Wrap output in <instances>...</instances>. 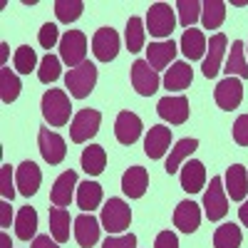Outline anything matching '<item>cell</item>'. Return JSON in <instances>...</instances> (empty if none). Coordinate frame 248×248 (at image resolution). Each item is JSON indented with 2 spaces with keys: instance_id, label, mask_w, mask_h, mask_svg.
Segmentation results:
<instances>
[{
  "instance_id": "obj_1",
  "label": "cell",
  "mask_w": 248,
  "mask_h": 248,
  "mask_svg": "<svg viewBox=\"0 0 248 248\" xmlns=\"http://www.w3.org/2000/svg\"><path fill=\"white\" fill-rule=\"evenodd\" d=\"M43 117L45 122H50L52 127H65L70 122V112H72V105H70V97L62 92V90H47L43 94Z\"/></svg>"
},
{
  "instance_id": "obj_2",
  "label": "cell",
  "mask_w": 248,
  "mask_h": 248,
  "mask_svg": "<svg viewBox=\"0 0 248 248\" xmlns=\"http://www.w3.org/2000/svg\"><path fill=\"white\" fill-rule=\"evenodd\" d=\"M87 37L79 30H67L60 37V60L65 62L70 70L79 67L82 62H87Z\"/></svg>"
},
{
  "instance_id": "obj_3",
  "label": "cell",
  "mask_w": 248,
  "mask_h": 248,
  "mask_svg": "<svg viewBox=\"0 0 248 248\" xmlns=\"http://www.w3.org/2000/svg\"><path fill=\"white\" fill-rule=\"evenodd\" d=\"M65 85H67V90L75 99H85L97 85V67L90 60L82 62L79 67H75L65 75Z\"/></svg>"
},
{
  "instance_id": "obj_4",
  "label": "cell",
  "mask_w": 248,
  "mask_h": 248,
  "mask_svg": "<svg viewBox=\"0 0 248 248\" xmlns=\"http://www.w3.org/2000/svg\"><path fill=\"white\" fill-rule=\"evenodd\" d=\"M132 223V209L127 206V201L122 199H109L102 209V226L107 233H122L127 231Z\"/></svg>"
},
{
  "instance_id": "obj_5",
  "label": "cell",
  "mask_w": 248,
  "mask_h": 248,
  "mask_svg": "<svg viewBox=\"0 0 248 248\" xmlns=\"http://www.w3.org/2000/svg\"><path fill=\"white\" fill-rule=\"evenodd\" d=\"M99 124H102V114L97 109H79L70 124V139L75 144H85L90 141L97 132H99Z\"/></svg>"
},
{
  "instance_id": "obj_6",
  "label": "cell",
  "mask_w": 248,
  "mask_h": 248,
  "mask_svg": "<svg viewBox=\"0 0 248 248\" xmlns=\"http://www.w3.org/2000/svg\"><path fill=\"white\" fill-rule=\"evenodd\" d=\"M203 211L209 216V221H221L229 214V199H226V189H223L221 176H214L209 181V189L203 194Z\"/></svg>"
},
{
  "instance_id": "obj_7",
  "label": "cell",
  "mask_w": 248,
  "mask_h": 248,
  "mask_svg": "<svg viewBox=\"0 0 248 248\" xmlns=\"http://www.w3.org/2000/svg\"><path fill=\"white\" fill-rule=\"evenodd\" d=\"M176 25V17H174V8L169 3H154L149 5L147 13V30L154 37H169L171 30Z\"/></svg>"
},
{
  "instance_id": "obj_8",
  "label": "cell",
  "mask_w": 248,
  "mask_h": 248,
  "mask_svg": "<svg viewBox=\"0 0 248 248\" xmlns=\"http://www.w3.org/2000/svg\"><path fill=\"white\" fill-rule=\"evenodd\" d=\"M37 147H40V154L47 164H60L62 159L67 156V144L57 132H50V129H40L37 132Z\"/></svg>"
},
{
  "instance_id": "obj_9",
  "label": "cell",
  "mask_w": 248,
  "mask_h": 248,
  "mask_svg": "<svg viewBox=\"0 0 248 248\" xmlns=\"http://www.w3.org/2000/svg\"><path fill=\"white\" fill-rule=\"evenodd\" d=\"M214 99H216V105L226 112H231L241 105V99H243V82L238 77H226L221 79L216 90H214Z\"/></svg>"
},
{
  "instance_id": "obj_10",
  "label": "cell",
  "mask_w": 248,
  "mask_h": 248,
  "mask_svg": "<svg viewBox=\"0 0 248 248\" xmlns=\"http://www.w3.org/2000/svg\"><path fill=\"white\" fill-rule=\"evenodd\" d=\"M226 47H229V40H226V35H223V32H216V35H211V37H209V55L203 57V65H201L203 77L214 79V77L221 72Z\"/></svg>"
},
{
  "instance_id": "obj_11",
  "label": "cell",
  "mask_w": 248,
  "mask_h": 248,
  "mask_svg": "<svg viewBox=\"0 0 248 248\" xmlns=\"http://www.w3.org/2000/svg\"><path fill=\"white\" fill-rule=\"evenodd\" d=\"M159 72L149 67V62L147 60H137L134 65H132V85L134 90L141 94V97H149L159 90Z\"/></svg>"
},
{
  "instance_id": "obj_12",
  "label": "cell",
  "mask_w": 248,
  "mask_h": 248,
  "mask_svg": "<svg viewBox=\"0 0 248 248\" xmlns=\"http://www.w3.org/2000/svg\"><path fill=\"white\" fill-rule=\"evenodd\" d=\"M92 52L99 62H112L119 52V35L112 28H99L92 37Z\"/></svg>"
},
{
  "instance_id": "obj_13",
  "label": "cell",
  "mask_w": 248,
  "mask_h": 248,
  "mask_svg": "<svg viewBox=\"0 0 248 248\" xmlns=\"http://www.w3.org/2000/svg\"><path fill=\"white\" fill-rule=\"evenodd\" d=\"M156 112L161 119H167L169 124H184L189 119V99L184 94H176V97H161L159 105H156Z\"/></svg>"
},
{
  "instance_id": "obj_14",
  "label": "cell",
  "mask_w": 248,
  "mask_h": 248,
  "mask_svg": "<svg viewBox=\"0 0 248 248\" xmlns=\"http://www.w3.org/2000/svg\"><path fill=\"white\" fill-rule=\"evenodd\" d=\"M15 184H17V191L23 196H35L40 184H43V171L35 161H23L20 167L15 169Z\"/></svg>"
},
{
  "instance_id": "obj_15",
  "label": "cell",
  "mask_w": 248,
  "mask_h": 248,
  "mask_svg": "<svg viewBox=\"0 0 248 248\" xmlns=\"http://www.w3.org/2000/svg\"><path fill=\"white\" fill-rule=\"evenodd\" d=\"M141 119L134 114V112H119L117 114V122H114V137L119 144L124 147H132V144L141 137Z\"/></svg>"
},
{
  "instance_id": "obj_16",
  "label": "cell",
  "mask_w": 248,
  "mask_h": 248,
  "mask_svg": "<svg viewBox=\"0 0 248 248\" xmlns=\"http://www.w3.org/2000/svg\"><path fill=\"white\" fill-rule=\"evenodd\" d=\"M75 238L79 243V248H92L97 241H99V221L92 216V214H79L75 221Z\"/></svg>"
},
{
  "instance_id": "obj_17",
  "label": "cell",
  "mask_w": 248,
  "mask_h": 248,
  "mask_svg": "<svg viewBox=\"0 0 248 248\" xmlns=\"http://www.w3.org/2000/svg\"><path fill=\"white\" fill-rule=\"evenodd\" d=\"M169 144H171V129L164 127V124H156V127L149 129L147 139H144V152H147L149 159H161L167 154Z\"/></svg>"
},
{
  "instance_id": "obj_18",
  "label": "cell",
  "mask_w": 248,
  "mask_h": 248,
  "mask_svg": "<svg viewBox=\"0 0 248 248\" xmlns=\"http://www.w3.org/2000/svg\"><path fill=\"white\" fill-rule=\"evenodd\" d=\"M201 223V209L194 201H181L174 209V226L184 233H194Z\"/></svg>"
},
{
  "instance_id": "obj_19",
  "label": "cell",
  "mask_w": 248,
  "mask_h": 248,
  "mask_svg": "<svg viewBox=\"0 0 248 248\" xmlns=\"http://www.w3.org/2000/svg\"><path fill=\"white\" fill-rule=\"evenodd\" d=\"M77 186V174L70 169L65 174H60L57 181L52 184V191H50V201L57 206V209H65V206L72 203V191Z\"/></svg>"
},
{
  "instance_id": "obj_20",
  "label": "cell",
  "mask_w": 248,
  "mask_h": 248,
  "mask_svg": "<svg viewBox=\"0 0 248 248\" xmlns=\"http://www.w3.org/2000/svg\"><path fill=\"white\" fill-rule=\"evenodd\" d=\"M223 184H226V189H229V199L246 201V196H248V171H246V167H241V164L229 167V171L223 176Z\"/></svg>"
},
{
  "instance_id": "obj_21",
  "label": "cell",
  "mask_w": 248,
  "mask_h": 248,
  "mask_svg": "<svg viewBox=\"0 0 248 248\" xmlns=\"http://www.w3.org/2000/svg\"><path fill=\"white\" fill-rule=\"evenodd\" d=\"M147 186H149V174L144 167H132L124 171L122 176V191L127 194L129 199H141L144 191H147Z\"/></svg>"
},
{
  "instance_id": "obj_22",
  "label": "cell",
  "mask_w": 248,
  "mask_h": 248,
  "mask_svg": "<svg viewBox=\"0 0 248 248\" xmlns=\"http://www.w3.org/2000/svg\"><path fill=\"white\" fill-rule=\"evenodd\" d=\"M191 79H194V70L189 62H174L164 75V87L169 92H181L191 85Z\"/></svg>"
},
{
  "instance_id": "obj_23",
  "label": "cell",
  "mask_w": 248,
  "mask_h": 248,
  "mask_svg": "<svg viewBox=\"0 0 248 248\" xmlns=\"http://www.w3.org/2000/svg\"><path fill=\"white\" fill-rule=\"evenodd\" d=\"M176 52H179V47L171 40H167V43H149L147 62L152 70H164V67H169V62L176 57Z\"/></svg>"
},
{
  "instance_id": "obj_24",
  "label": "cell",
  "mask_w": 248,
  "mask_h": 248,
  "mask_svg": "<svg viewBox=\"0 0 248 248\" xmlns=\"http://www.w3.org/2000/svg\"><path fill=\"white\" fill-rule=\"evenodd\" d=\"M203 184H206V169H203V164L196 161V159L186 161L184 167H181V189L189 191V194H199L203 189Z\"/></svg>"
},
{
  "instance_id": "obj_25",
  "label": "cell",
  "mask_w": 248,
  "mask_h": 248,
  "mask_svg": "<svg viewBox=\"0 0 248 248\" xmlns=\"http://www.w3.org/2000/svg\"><path fill=\"white\" fill-rule=\"evenodd\" d=\"M102 203V186L97 181H82L77 184V206L82 214H92Z\"/></svg>"
},
{
  "instance_id": "obj_26",
  "label": "cell",
  "mask_w": 248,
  "mask_h": 248,
  "mask_svg": "<svg viewBox=\"0 0 248 248\" xmlns=\"http://www.w3.org/2000/svg\"><path fill=\"white\" fill-rule=\"evenodd\" d=\"M82 169H85L90 176H99L107 167V152L105 147H99V144H90V147L82 152Z\"/></svg>"
},
{
  "instance_id": "obj_27",
  "label": "cell",
  "mask_w": 248,
  "mask_h": 248,
  "mask_svg": "<svg viewBox=\"0 0 248 248\" xmlns=\"http://www.w3.org/2000/svg\"><path fill=\"white\" fill-rule=\"evenodd\" d=\"M223 72L229 77L236 75L238 79H248V62L243 57V43L241 40H236V43L231 45V52H229V57H226V62H223Z\"/></svg>"
},
{
  "instance_id": "obj_28",
  "label": "cell",
  "mask_w": 248,
  "mask_h": 248,
  "mask_svg": "<svg viewBox=\"0 0 248 248\" xmlns=\"http://www.w3.org/2000/svg\"><path fill=\"white\" fill-rule=\"evenodd\" d=\"M35 231H37V211L32 206H23L15 216V233L20 241H30L35 238Z\"/></svg>"
},
{
  "instance_id": "obj_29",
  "label": "cell",
  "mask_w": 248,
  "mask_h": 248,
  "mask_svg": "<svg viewBox=\"0 0 248 248\" xmlns=\"http://www.w3.org/2000/svg\"><path fill=\"white\" fill-rule=\"evenodd\" d=\"M201 20L206 30H218L226 20V3L223 0H206V3H201Z\"/></svg>"
},
{
  "instance_id": "obj_30",
  "label": "cell",
  "mask_w": 248,
  "mask_h": 248,
  "mask_svg": "<svg viewBox=\"0 0 248 248\" xmlns=\"http://www.w3.org/2000/svg\"><path fill=\"white\" fill-rule=\"evenodd\" d=\"M181 52L186 55V60H201L206 52V37L201 30L189 28L181 35Z\"/></svg>"
},
{
  "instance_id": "obj_31",
  "label": "cell",
  "mask_w": 248,
  "mask_h": 248,
  "mask_svg": "<svg viewBox=\"0 0 248 248\" xmlns=\"http://www.w3.org/2000/svg\"><path fill=\"white\" fill-rule=\"evenodd\" d=\"M199 149V141L196 139H181L176 147L171 149V154H169V159H167V174H176L179 169H181V161L189 156V154H194Z\"/></svg>"
},
{
  "instance_id": "obj_32",
  "label": "cell",
  "mask_w": 248,
  "mask_h": 248,
  "mask_svg": "<svg viewBox=\"0 0 248 248\" xmlns=\"http://www.w3.org/2000/svg\"><path fill=\"white\" fill-rule=\"evenodd\" d=\"M50 233L57 243L70 241V211L57 209V206L50 211Z\"/></svg>"
},
{
  "instance_id": "obj_33",
  "label": "cell",
  "mask_w": 248,
  "mask_h": 248,
  "mask_svg": "<svg viewBox=\"0 0 248 248\" xmlns=\"http://www.w3.org/2000/svg\"><path fill=\"white\" fill-rule=\"evenodd\" d=\"M243 233L236 223H221L214 233V246L216 248H241Z\"/></svg>"
},
{
  "instance_id": "obj_34",
  "label": "cell",
  "mask_w": 248,
  "mask_h": 248,
  "mask_svg": "<svg viewBox=\"0 0 248 248\" xmlns=\"http://www.w3.org/2000/svg\"><path fill=\"white\" fill-rule=\"evenodd\" d=\"M124 40H127V50L129 52H139L144 47L147 40V30H144V20L141 17H129L127 20V30H124Z\"/></svg>"
},
{
  "instance_id": "obj_35",
  "label": "cell",
  "mask_w": 248,
  "mask_h": 248,
  "mask_svg": "<svg viewBox=\"0 0 248 248\" xmlns=\"http://www.w3.org/2000/svg\"><path fill=\"white\" fill-rule=\"evenodd\" d=\"M20 90H23V85H20L17 75L10 70V67H3L0 70V97H3L5 105H10V102L17 99Z\"/></svg>"
},
{
  "instance_id": "obj_36",
  "label": "cell",
  "mask_w": 248,
  "mask_h": 248,
  "mask_svg": "<svg viewBox=\"0 0 248 248\" xmlns=\"http://www.w3.org/2000/svg\"><path fill=\"white\" fill-rule=\"evenodd\" d=\"M82 10H85V3L82 0H57L55 3V15L60 23H75V20L82 15Z\"/></svg>"
},
{
  "instance_id": "obj_37",
  "label": "cell",
  "mask_w": 248,
  "mask_h": 248,
  "mask_svg": "<svg viewBox=\"0 0 248 248\" xmlns=\"http://www.w3.org/2000/svg\"><path fill=\"white\" fill-rule=\"evenodd\" d=\"M13 62H15V70H17L20 75H30V72L35 70V65H37V55H35V50H32L30 45H20V47L15 50Z\"/></svg>"
},
{
  "instance_id": "obj_38",
  "label": "cell",
  "mask_w": 248,
  "mask_h": 248,
  "mask_svg": "<svg viewBox=\"0 0 248 248\" xmlns=\"http://www.w3.org/2000/svg\"><path fill=\"white\" fill-rule=\"evenodd\" d=\"M176 10H179V23L186 30H189V25H194L196 20L201 17V3H199V0H179Z\"/></svg>"
},
{
  "instance_id": "obj_39",
  "label": "cell",
  "mask_w": 248,
  "mask_h": 248,
  "mask_svg": "<svg viewBox=\"0 0 248 248\" xmlns=\"http://www.w3.org/2000/svg\"><path fill=\"white\" fill-rule=\"evenodd\" d=\"M60 57L55 55H45L43 60H40V70H37V77L40 82H45V85H50V82H55L60 77Z\"/></svg>"
},
{
  "instance_id": "obj_40",
  "label": "cell",
  "mask_w": 248,
  "mask_h": 248,
  "mask_svg": "<svg viewBox=\"0 0 248 248\" xmlns=\"http://www.w3.org/2000/svg\"><path fill=\"white\" fill-rule=\"evenodd\" d=\"M0 194H3V201H13L15 199L13 167H10V164H3V167H0Z\"/></svg>"
},
{
  "instance_id": "obj_41",
  "label": "cell",
  "mask_w": 248,
  "mask_h": 248,
  "mask_svg": "<svg viewBox=\"0 0 248 248\" xmlns=\"http://www.w3.org/2000/svg\"><path fill=\"white\" fill-rule=\"evenodd\" d=\"M233 141L238 147H248V114H241L233 122Z\"/></svg>"
},
{
  "instance_id": "obj_42",
  "label": "cell",
  "mask_w": 248,
  "mask_h": 248,
  "mask_svg": "<svg viewBox=\"0 0 248 248\" xmlns=\"http://www.w3.org/2000/svg\"><path fill=\"white\" fill-rule=\"evenodd\" d=\"M37 40H40V45H43L45 50H52V47L57 45V25H52V23H45L43 28H40V35H37Z\"/></svg>"
},
{
  "instance_id": "obj_43",
  "label": "cell",
  "mask_w": 248,
  "mask_h": 248,
  "mask_svg": "<svg viewBox=\"0 0 248 248\" xmlns=\"http://www.w3.org/2000/svg\"><path fill=\"white\" fill-rule=\"evenodd\" d=\"M102 248H137V236L127 233V236H109Z\"/></svg>"
},
{
  "instance_id": "obj_44",
  "label": "cell",
  "mask_w": 248,
  "mask_h": 248,
  "mask_svg": "<svg viewBox=\"0 0 248 248\" xmlns=\"http://www.w3.org/2000/svg\"><path fill=\"white\" fill-rule=\"evenodd\" d=\"M154 248H179V238L174 231H161L154 241Z\"/></svg>"
},
{
  "instance_id": "obj_45",
  "label": "cell",
  "mask_w": 248,
  "mask_h": 248,
  "mask_svg": "<svg viewBox=\"0 0 248 248\" xmlns=\"http://www.w3.org/2000/svg\"><path fill=\"white\" fill-rule=\"evenodd\" d=\"M10 221H13V209H10V201H3V203H0V226H3V229H8Z\"/></svg>"
},
{
  "instance_id": "obj_46",
  "label": "cell",
  "mask_w": 248,
  "mask_h": 248,
  "mask_svg": "<svg viewBox=\"0 0 248 248\" xmlns=\"http://www.w3.org/2000/svg\"><path fill=\"white\" fill-rule=\"evenodd\" d=\"M32 248H60V243L50 236H35L32 238Z\"/></svg>"
},
{
  "instance_id": "obj_47",
  "label": "cell",
  "mask_w": 248,
  "mask_h": 248,
  "mask_svg": "<svg viewBox=\"0 0 248 248\" xmlns=\"http://www.w3.org/2000/svg\"><path fill=\"white\" fill-rule=\"evenodd\" d=\"M238 218H241V223L248 229V201H241V209H238Z\"/></svg>"
},
{
  "instance_id": "obj_48",
  "label": "cell",
  "mask_w": 248,
  "mask_h": 248,
  "mask_svg": "<svg viewBox=\"0 0 248 248\" xmlns=\"http://www.w3.org/2000/svg\"><path fill=\"white\" fill-rule=\"evenodd\" d=\"M0 248H13V243H10L8 233H0Z\"/></svg>"
},
{
  "instance_id": "obj_49",
  "label": "cell",
  "mask_w": 248,
  "mask_h": 248,
  "mask_svg": "<svg viewBox=\"0 0 248 248\" xmlns=\"http://www.w3.org/2000/svg\"><path fill=\"white\" fill-rule=\"evenodd\" d=\"M0 57H3V60L8 57V45H5V43H3V45H0Z\"/></svg>"
}]
</instances>
